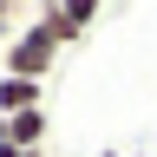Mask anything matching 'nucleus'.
<instances>
[{
  "label": "nucleus",
  "mask_w": 157,
  "mask_h": 157,
  "mask_svg": "<svg viewBox=\"0 0 157 157\" xmlns=\"http://www.w3.org/2000/svg\"><path fill=\"white\" fill-rule=\"evenodd\" d=\"M46 105V85H33V78H7L0 72V118H20V111H39Z\"/></svg>",
  "instance_id": "20e7f679"
},
{
  "label": "nucleus",
  "mask_w": 157,
  "mask_h": 157,
  "mask_svg": "<svg viewBox=\"0 0 157 157\" xmlns=\"http://www.w3.org/2000/svg\"><path fill=\"white\" fill-rule=\"evenodd\" d=\"M98 20H105V7H92V0H72V7H39L26 26L46 39V46H78V39H85V26H98Z\"/></svg>",
  "instance_id": "f257e3e1"
},
{
  "label": "nucleus",
  "mask_w": 157,
  "mask_h": 157,
  "mask_svg": "<svg viewBox=\"0 0 157 157\" xmlns=\"http://www.w3.org/2000/svg\"><path fill=\"white\" fill-rule=\"evenodd\" d=\"M98 157H124V151H98Z\"/></svg>",
  "instance_id": "423d86ee"
},
{
  "label": "nucleus",
  "mask_w": 157,
  "mask_h": 157,
  "mask_svg": "<svg viewBox=\"0 0 157 157\" xmlns=\"http://www.w3.org/2000/svg\"><path fill=\"white\" fill-rule=\"evenodd\" d=\"M46 137H52L46 105H39V111H20V118H0V144H13V151H46Z\"/></svg>",
  "instance_id": "7ed1b4c3"
},
{
  "label": "nucleus",
  "mask_w": 157,
  "mask_h": 157,
  "mask_svg": "<svg viewBox=\"0 0 157 157\" xmlns=\"http://www.w3.org/2000/svg\"><path fill=\"white\" fill-rule=\"evenodd\" d=\"M0 72L7 78H33V85H46V78L59 72V46H46L33 26H20L7 39V59H0Z\"/></svg>",
  "instance_id": "f03ea898"
},
{
  "label": "nucleus",
  "mask_w": 157,
  "mask_h": 157,
  "mask_svg": "<svg viewBox=\"0 0 157 157\" xmlns=\"http://www.w3.org/2000/svg\"><path fill=\"white\" fill-rule=\"evenodd\" d=\"M0 157H46V151H13V144H0Z\"/></svg>",
  "instance_id": "39448f33"
},
{
  "label": "nucleus",
  "mask_w": 157,
  "mask_h": 157,
  "mask_svg": "<svg viewBox=\"0 0 157 157\" xmlns=\"http://www.w3.org/2000/svg\"><path fill=\"white\" fill-rule=\"evenodd\" d=\"M137 157H151V151H137Z\"/></svg>",
  "instance_id": "0eeeda50"
}]
</instances>
